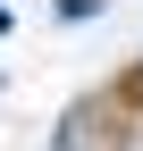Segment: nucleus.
Masks as SVG:
<instances>
[{
  "instance_id": "1",
  "label": "nucleus",
  "mask_w": 143,
  "mask_h": 151,
  "mask_svg": "<svg viewBox=\"0 0 143 151\" xmlns=\"http://www.w3.org/2000/svg\"><path fill=\"white\" fill-rule=\"evenodd\" d=\"M118 109H143V67H126V84H118Z\"/></svg>"
}]
</instances>
